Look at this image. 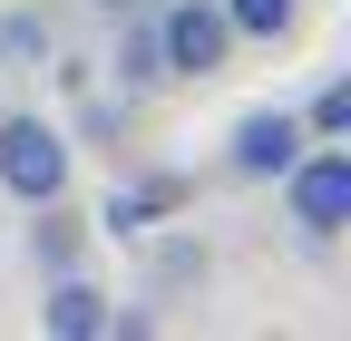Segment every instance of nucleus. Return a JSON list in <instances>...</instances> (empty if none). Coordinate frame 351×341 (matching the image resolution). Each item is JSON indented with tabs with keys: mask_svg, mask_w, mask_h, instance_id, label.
I'll return each instance as SVG.
<instances>
[{
	"mask_svg": "<svg viewBox=\"0 0 351 341\" xmlns=\"http://www.w3.org/2000/svg\"><path fill=\"white\" fill-rule=\"evenodd\" d=\"M274 186H283V215H293L302 244H332V234L351 225V147H341V137H313Z\"/></svg>",
	"mask_w": 351,
	"mask_h": 341,
	"instance_id": "1",
	"label": "nucleus"
},
{
	"mask_svg": "<svg viewBox=\"0 0 351 341\" xmlns=\"http://www.w3.org/2000/svg\"><path fill=\"white\" fill-rule=\"evenodd\" d=\"M69 166H78V147H69V127L59 117H0V195L10 205H49V195H69Z\"/></svg>",
	"mask_w": 351,
	"mask_h": 341,
	"instance_id": "2",
	"label": "nucleus"
},
{
	"mask_svg": "<svg viewBox=\"0 0 351 341\" xmlns=\"http://www.w3.org/2000/svg\"><path fill=\"white\" fill-rule=\"evenodd\" d=\"M156 10V49H166V78H225V59L244 49V39L225 29V10H215V0H147Z\"/></svg>",
	"mask_w": 351,
	"mask_h": 341,
	"instance_id": "3",
	"label": "nucleus"
},
{
	"mask_svg": "<svg viewBox=\"0 0 351 341\" xmlns=\"http://www.w3.org/2000/svg\"><path fill=\"white\" fill-rule=\"evenodd\" d=\"M302 147H313V137H302V117H293V108H254V117H234V137H225V176L274 186Z\"/></svg>",
	"mask_w": 351,
	"mask_h": 341,
	"instance_id": "4",
	"label": "nucleus"
},
{
	"mask_svg": "<svg viewBox=\"0 0 351 341\" xmlns=\"http://www.w3.org/2000/svg\"><path fill=\"white\" fill-rule=\"evenodd\" d=\"M108 312H117V303H108L78 264L49 273V292H39V331H49V341H108Z\"/></svg>",
	"mask_w": 351,
	"mask_h": 341,
	"instance_id": "5",
	"label": "nucleus"
},
{
	"mask_svg": "<svg viewBox=\"0 0 351 341\" xmlns=\"http://www.w3.org/2000/svg\"><path fill=\"white\" fill-rule=\"evenodd\" d=\"M117 20H127V29H117V59H108V68H117V88H127V98H147V88H166V49H156V10H117Z\"/></svg>",
	"mask_w": 351,
	"mask_h": 341,
	"instance_id": "6",
	"label": "nucleus"
},
{
	"mask_svg": "<svg viewBox=\"0 0 351 341\" xmlns=\"http://www.w3.org/2000/svg\"><path fill=\"white\" fill-rule=\"evenodd\" d=\"M29 264L39 273H69V264H88V215H69V195H49V205H29Z\"/></svg>",
	"mask_w": 351,
	"mask_h": 341,
	"instance_id": "7",
	"label": "nucleus"
},
{
	"mask_svg": "<svg viewBox=\"0 0 351 341\" xmlns=\"http://www.w3.org/2000/svg\"><path fill=\"white\" fill-rule=\"evenodd\" d=\"M215 10H225V29H234V39H263V49L302 29V0H215Z\"/></svg>",
	"mask_w": 351,
	"mask_h": 341,
	"instance_id": "8",
	"label": "nucleus"
},
{
	"mask_svg": "<svg viewBox=\"0 0 351 341\" xmlns=\"http://www.w3.org/2000/svg\"><path fill=\"white\" fill-rule=\"evenodd\" d=\"M59 39H49V20L39 10H0V59H20V68H39Z\"/></svg>",
	"mask_w": 351,
	"mask_h": 341,
	"instance_id": "9",
	"label": "nucleus"
},
{
	"mask_svg": "<svg viewBox=\"0 0 351 341\" xmlns=\"http://www.w3.org/2000/svg\"><path fill=\"white\" fill-rule=\"evenodd\" d=\"M302 137H351V78H322V98L302 108Z\"/></svg>",
	"mask_w": 351,
	"mask_h": 341,
	"instance_id": "10",
	"label": "nucleus"
},
{
	"mask_svg": "<svg viewBox=\"0 0 351 341\" xmlns=\"http://www.w3.org/2000/svg\"><path fill=\"white\" fill-rule=\"evenodd\" d=\"M195 273H205V244H186V234L156 244V283H195Z\"/></svg>",
	"mask_w": 351,
	"mask_h": 341,
	"instance_id": "11",
	"label": "nucleus"
},
{
	"mask_svg": "<svg viewBox=\"0 0 351 341\" xmlns=\"http://www.w3.org/2000/svg\"><path fill=\"white\" fill-rule=\"evenodd\" d=\"M88 10H108V20H117V10H147V0H88Z\"/></svg>",
	"mask_w": 351,
	"mask_h": 341,
	"instance_id": "12",
	"label": "nucleus"
}]
</instances>
